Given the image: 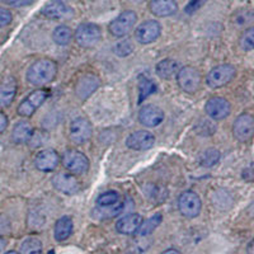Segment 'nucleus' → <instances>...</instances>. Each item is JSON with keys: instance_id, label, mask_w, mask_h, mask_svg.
<instances>
[{"instance_id": "nucleus-40", "label": "nucleus", "mask_w": 254, "mask_h": 254, "mask_svg": "<svg viewBox=\"0 0 254 254\" xmlns=\"http://www.w3.org/2000/svg\"><path fill=\"white\" fill-rule=\"evenodd\" d=\"M248 254H254V240L248 246V251H247Z\"/></svg>"}, {"instance_id": "nucleus-21", "label": "nucleus", "mask_w": 254, "mask_h": 254, "mask_svg": "<svg viewBox=\"0 0 254 254\" xmlns=\"http://www.w3.org/2000/svg\"><path fill=\"white\" fill-rule=\"evenodd\" d=\"M150 10L156 17H169L178 10L176 0H151Z\"/></svg>"}, {"instance_id": "nucleus-43", "label": "nucleus", "mask_w": 254, "mask_h": 254, "mask_svg": "<svg viewBox=\"0 0 254 254\" xmlns=\"http://www.w3.org/2000/svg\"><path fill=\"white\" fill-rule=\"evenodd\" d=\"M5 254H19V253H17V252H14V251H10V252H6Z\"/></svg>"}, {"instance_id": "nucleus-39", "label": "nucleus", "mask_w": 254, "mask_h": 254, "mask_svg": "<svg viewBox=\"0 0 254 254\" xmlns=\"http://www.w3.org/2000/svg\"><path fill=\"white\" fill-rule=\"evenodd\" d=\"M162 254H181V252L177 251V249H168V251L163 252Z\"/></svg>"}, {"instance_id": "nucleus-19", "label": "nucleus", "mask_w": 254, "mask_h": 254, "mask_svg": "<svg viewBox=\"0 0 254 254\" xmlns=\"http://www.w3.org/2000/svg\"><path fill=\"white\" fill-rule=\"evenodd\" d=\"M163 120H164V112L153 104L145 106L139 112V121L146 127L158 126L162 124Z\"/></svg>"}, {"instance_id": "nucleus-42", "label": "nucleus", "mask_w": 254, "mask_h": 254, "mask_svg": "<svg viewBox=\"0 0 254 254\" xmlns=\"http://www.w3.org/2000/svg\"><path fill=\"white\" fill-rule=\"evenodd\" d=\"M131 1H133V3H142L145 0H131Z\"/></svg>"}, {"instance_id": "nucleus-30", "label": "nucleus", "mask_w": 254, "mask_h": 254, "mask_svg": "<svg viewBox=\"0 0 254 254\" xmlns=\"http://www.w3.org/2000/svg\"><path fill=\"white\" fill-rule=\"evenodd\" d=\"M120 194L115 190H107L102 193L101 196L97 199V203H98L99 207H107V206H113L117 202H120Z\"/></svg>"}, {"instance_id": "nucleus-8", "label": "nucleus", "mask_w": 254, "mask_h": 254, "mask_svg": "<svg viewBox=\"0 0 254 254\" xmlns=\"http://www.w3.org/2000/svg\"><path fill=\"white\" fill-rule=\"evenodd\" d=\"M233 133L238 141H249L254 136V116L249 113L240 115L233 125Z\"/></svg>"}, {"instance_id": "nucleus-15", "label": "nucleus", "mask_w": 254, "mask_h": 254, "mask_svg": "<svg viewBox=\"0 0 254 254\" xmlns=\"http://www.w3.org/2000/svg\"><path fill=\"white\" fill-rule=\"evenodd\" d=\"M17 94V80L14 76H5L0 80V108L9 107Z\"/></svg>"}, {"instance_id": "nucleus-7", "label": "nucleus", "mask_w": 254, "mask_h": 254, "mask_svg": "<svg viewBox=\"0 0 254 254\" xmlns=\"http://www.w3.org/2000/svg\"><path fill=\"white\" fill-rule=\"evenodd\" d=\"M102 32L97 24L84 23L76 28L75 40L81 47H93L101 41Z\"/></svg>"}, {"instance_id": "nucleus-32", "label": "nucleus", "mask_w": 254, "mask_h": 254, "mask_svg": "<svg viewBox=\"0 0 254 254\" xmlns=\"http://www.w3.org/2000/svg\"><path fill=\"white\" fill-rule=\"evenodd\" d=\"M133 51V45L130 40H122L113 46V52L120 58H126Z\"/></svg>"}, {"instance_id": "nucleus-10", "label": "nucleus", "mask_w": 254, "mask_h": 254, "mask_svg": "<svg viewBox=\"0 0 254 254\" xmlns=\"http://www.w3.org/2000/svg\"><path fill=\"white\" fill-rule=\"evenodd\" d=\"M160 33H162V27L159 22L154 19L145 20L136 28L135 38L139 44L147 45L158 40Z\"/></svg>"}, {"instance_id": "nucleus-9", "label": "nucleus", "mask_w": 254, "mask_h": 254, "mask_svg": "<svg viewBox=\"0 0 254 254\" xmlns=\"http://www.w3.org/2000/svg\"><path fill=\"white\" fill-rule=\"evenodd\" d=\"M49 97V92L45 89H38L32 92L18 107V115L22 117H31L38 108L44 104Z\"/></svg>"}, {"instance_id": "nucleus-27", "label": "nucleus", "mask_w": 254, "mask_h": 254, "mask_svg": "<svg viewBox=\"0 0 254 254\" xmlns=\"http://www.w3.org/2000/svg\"><path fill=\"white\" fill-rule=\"evenodd\" d=\"M19 254H42V243L37 238H27L20 244Z\"/></svg>"}, {"instance_id": "nucleus-6", "label": "nucleus", "mask_w": 254, "mask_h": 254, "mask_svg": "<svg viewBox=\"0 0 254 254\" xmlns=\"http://www.w3.org/2000/svg\"><path fill=\"white\" fill-rule=\"evenodd\" d=\"M201 74L193 66H185L179 69L177 74V81L179 88L186 93H194L201 85Z\"/></svg>"}, {"instance_id": "nucleus-41", "label": "nucleus", "mask_w": 254, "mask_h": 254, "mask_svg": "<svg viewBox=\"0 0 254 254\" xmlns=\"http://www.w3.org/2000/svg\"><path fill=\"white\" fill-rule=\"evenodd\" d=\"M4 248H5V240H4L3 238L0 237V252L3 251Z\"/></svg>"}, {"instance_id": "nucleus-35", "label": "nucleus", "mask_w": 254, "mask_h": 254, "mask_svg": "<svg viewBox=\"0 0 254 254\" xmlns=\"http://www.w3.org/2000/svg\"><path fill=\"white\" fill-rule=\"evenodd\" d=\"M206 1H207V0H190V3L187 4V6L185 8V12L187 13V14H193V13H196L201 6H203V4H205Z\"/></svg>"}, {"instance_id": "nucleus-33", "label": "nucleus", "mask_w": 254, "mask_h": 254, "mask_svg": "<svg viewBox=\"0 0 254 254\" xmlns=\"http://www.w3.org/2000/svg\"><path fill=\"white\" fill-rule=\"evenodd\" d=\"M254 20V12L251 9H242L235 13L234 23L237 26H247Z\"/></svg>"}, {"instance_id": "nucleus-25", "label": "nucleus", "mask_w": 254, "mask_h": 254, "mask_svg": "<svg viewBox=\"0 0 254 254\" xmlns=\"http://www.w3.org/2000/svg\"><path fill=\"white\" fill-rule=\"evenodd\" d=\"M162 220H163L162 214H156L154 215V216L149 217L147 220L142 221L141 226H140L136 234L140 235V237H147V235H150L151 233H153V231L155 230L160 224H162Z\"/></svg>"}, {"instance_id": "nucleus-12", "label": "nucleus", "mask_w": 254, "mask_h": 254, "mask_svg": "<svg viewBox=\"0 0 254 254\" xmlns=\"http://www.w3.org/2000/svg\"><path fill=\"white\" fill-rule=\"evenodd\" d=\"M93 133L92 124L85 117H78L70 125V137L75 144H84Z\"/></svg>"}, {"instance_id": "nucleus-38", "label": "nucleus", "mask_w": 254, "mask_h": 254, "mask_svg": "<svg viewBox=\"0 0 254 254\" xmlns=\"http://www.w3.org/2000/svg\"><path fill=\"white\" fill-rule=\"evenodd\" d=\"M8 127V119L3 112H0V133H3Z\"/></svg>"}, {"instance_id": "nucleus-11", "label": "nucleus", "mask_w": 254, "mask_h": 254, "mask_svg": "<svg viewBox=\"0 0 254 254\" xmlns=\"http://www.w3.org/2000/svg\"><path fill=\"white\" fill-rule=\"evenodd\" d=\"M52 185L59 192L65 194H76L80 190L81 186L80 182L75 178V174L72 173H58L54 179H52Z\"/></svg>"}, {"instance_id": "nucleus-18", "label": "nucleus", "mask_w": 254, "mask_h": 254, "mask_svg": "<svg viewBox=\"0 0 254 254\" xmlns=\"http://www.w3.org/2000/svg\"><path fill=\"white\" fill-rule=\"evenodd\" d=\"M59 162H60V156L55 150H51V149L41 150L35 158L36 168L41 172H52L58 167Z\"/></svg>"}, {"instance_id": "nucleus-24", "label": "nucleus", "mask_w": 254, "mask_h": 254, "mask_svg": "<svg viewBox=\"0 0 254 254\" xmlns=\"http://www.w3.org/2000/svg\"><path fill=\"white\" fill-rule=\"evenodd\" d=\"M178 70V63L172 59H165L156 65V74L163 79H171L177 74Z\"/></svg>"}, {"instance_id": "nucleus-14", "label": "nucleus", "mask_w": 254, "mask_h": 254, "mask_svg": "<svg viewBox=\"0 0 254 254\" xmlns=\"http://www.w3.org/2000/svg\"><path fill=\"white\" fill-rule=\"evenodd\" d=\"M155 144V136L149 131H136L131 133L126 140L127 147L132 150H147Z\"/></svg>"}, {"instance_id": "nucleus-23", "label": "nucleus", "mask_w": 254, "mask_h": 254, "mask_svg": "<svg viewBox=\"0 0 254 254\" xmlns=\"http://www.w3.org/2000/svg\"><path fill=\"white\" fill-rule=\"evenodd\" d=\"M72 228H74V224H72V219L70 216H63L56 221L55 229H54V235H55V239L58 242H64L66 240L67 238L71 235Z\"/></svg>"}, {"instance_id": "nucleus-36", "label": "nucleus", "mask_w": 254, "mask_h": 254, "mask_svg": "<svg viewBox=\"0 0 254 254\" xmlns=\"http://www.w3.org/2000/svg\"><path fill=\"white\" fill-rule=\"evenodd\" d=\"M13 19L12 13L9 12L8 9L0 8V28H3V27L8 26Z\"/></svg>"}, {"instance_id": "nucleus-2", "label": "nucleus", "mask_w": 254, "mask_h": 254, "mask_svg": "<svg viewBox=\"0 0 254 254\" xmlns=\"http://www.w3.org/2000/svg\"><path fill=\"white\" fill-rule=\"evenodd\" d=\"M61 160H63V165L65 167V169H67V172L75 174V176L85 174L89 169V160L87 156L74 149L65 151Z\"/></svg>"}, {"instance_id": "nucleus-37", "label": "nucleus", "mask_w": 254, "mask_h": 254, "mask_svg": "<svg viewBox=\"0 0 254 254\" xmlns=\"http://www.w3.org/2000/svg\"><path fill=\"white\" fill-rule=\"evenodd\" d=\"M3 3H5L6 5L15 6V8H20V6H27L31 5L35 0H1Z\"/></svg>"}, {"instance_id": "nucleus-4", "label": "nucleus", "mask_w": 254, "mask_h": 254, "mask_svg": "<svg viewBox=\"0 0 254 254\" xmlns=\"http://www.w3.org/2000/svg\"><path fill=\"white\" fill-rule=\"evenodd\" d=\"M201 198L193 190H186L178 198V208L181 214L187 219L197 217L201 212Z\"/></svg>"}, {"instance_id": "nucleus-22", "label": "nucleus", "mask_w": 254, "mask_h": 254, "mask_svg": "<svg viewBox=\"0 0 254 254\" xmlns=\"http://www.w3.org/2000/svg\"><path fill=\"white\" fill-rule=\"evenodd\" d=\"M33 136V127L28 121H19L12 131V139L15 144H26Z\"/></svg>"}, {"instance_id": "nucleus-45", "label": "nucleus", "mask_w": 254, "mask_h": 254, "mask_svg": "<svg viewBox=\"0 0 254 254\" xmlns=\"http://www.w3.org/2000/svg\"><path fill=\"white\" fill-rule=\"evenodd\" d=\"M56 1H63V3H65V1H67V0H56Z\"/></svg>"}, {"instance_id": "nucleus-13", "label": "nucleus", "mask_w": 254, "mask_h": 254, "mask_svg": "<svg viewBox=\"0 0 254 254\" xmlns=\"http://www.w3.org/2000/svg\"><path fill=\"white\" fill-rule=\"evenodd\" d=\"M206 113L214 120L226 119L231 112V106L228 99L221 97H214L207 101L205 106Z\"/></svg>"}, {"instance_id": "nucleus-3", "label": "nucleus", "mask_w": 254, "mask_h": 254, "mask_svg": "<svg viewBox=\"0 0 254 254\" xmlns=\"http://www.w3.org/2000/svg\"><path fill=\"white\" fill-rule=\"evenodd\" d=\"M235 75H237L235 67L229 64H224V65H219L211 70L206 80H207L208 87L212 89H217V88H221L230 83L235 78Z\"/></svg>"}, {"instance_id": "nucleus-34", "label": "nucleus", "mask_w": 254, "mask_h": 254, "mask_svg": "<svg viewBox=\"0 0 254 254\" xmlns=\"http://www.w3.org/2000/svg\"><path fill=\"white\" fill-rule=\"evenodd\" d=\"M240 47L244 51H252L254 50V27H249L244 31L240 37Z\"/></svg>"}, {"instance_id": "nucleus-31", "label": "nucleus", "mask_w": 254, "mask_h": 254, "mask_svg": "<svg viewBox=\"0 0 254 254\" xmlns=\"http://www.w3.org/2000/svg\"><path fill=\"white\" fill-rule=\"evenodd\" d=\"M99 207V206H98ZM124 210V203L120 201L113 206H107V207H99V219H108V217H115L121 214Z\"/></svg>"}, {"instance_id": "nucleus-29", "label": "nucleus", "mask_w": 254, "mask_h": 254, "mask_svg": "<svg viewBox=\"0 0 254 254\" xmlns=\"http://www.w3.org/2000/svg\"><path fill=\"white\" fill-rule=\"evenodd\" d=\"M220 160V153L219 150L211 147V149H207L202 153L201 158H199V163L203 167H214L215 164H217V162Z\"/></svg>"}, {"instance_id": "nucleus-26", "label": "nucleus", "mask_w": 254, "mask_h": 254, "mask_svg": "<svg viewBox=\"0 0 254 254\" xmlns=\"http://www.w3.org/2000/svg\"><path fill=\"white\" fill-rule=\"evenodd\" d=\"M72 37V31L71 28H69L67 26H59L56 27L54 33H52V40L55 41L56 44L60 45V46H66L71 42Z\"/></svg>"}, {"instance_id": "nucleus-16", "label": "nucleus", "mask_w": 254, "mask_h": 254, "mask_svg": "<svg viewBox=\"0 0 254 254\" xmlns=\"http://www.w3.org/2000/svg\"><path fill=\"white\" fill-rule=\"evenodd\" d=\"M45 17L50 19H70L74 17V9L63 1H52L42 9Z\"/></svg>"}, {"instance_id": "nucleus-20", "label": "nucleus", "mask_w": 254, "mask_h": 254, "mask_svg": "<svg viewBox=\"0 0 254 254\" xmlns=\"http://www.w3.org/2000/svg\"><path fill=\"white\" fill-rule=\"evenodd\" d=\"M142 216L139 214H128L126 216L121 217L116 224V230L119 231L120 234L131 235L136 234L139 228L142 224Z\"/></svg>"}, {"instance_id": "nucleus-1", "label": "nucleus", "mask_w": 254, "mask_h": 254, "mask_svg": "<svg viewBox=\"0 0 254 254\" xmlns=\"http://www.w3.org/2000/svg\"><path fill=\"white\" fill-rule=\"evenodd\" d=\"M58 74V64L50 59L35 61L27 70V80L32 85H45L51 83Z\"/></svg>"}, {"instance_id": "nucleus-28", "label": "nucleus", "mask_w": 254, "mask_h": 254, "mask_svg": "<svg viewBox=\"0 0 254 254\" xmlns=\"http://www.w3.org/2000/svg\"><path fill=\"white\" fill-rule=\"evenodd\" d=\"M155 90H156L155 84H154L150 79L145 78V76H140V79H139V92H140L139 102L144 101L146 97H149L150 94H153Z\"/></svg>"}, {"instance_id": "nucleus-44", "label": "nucleus", "mask_w": 254, "mask_h": 254, "mask_svg": "<svg viewBox=\"0 0 254 254\" xmlns=\"http://www.w3.org/2000/svg\"><path fill=\"white\" fill-rule=\"evenodd\" d=\"M47 254H55V252H54V251H50Z\"/></svg>"}, {"instance_id": "nucleus-17", "label": "nucleus", "mask_w": 254, "mask_h": 254, "mask_svg": "<svg viewBox=\"0 0 254 254\" xmlns=\"http://www.w3.org/2000/svg\"><path fill=\"white\" fill-rule=\"evenodd\" d=\"M99 85H101V81H99L97 76L92 75V74H87V75L81 76L78 80L75 87V93L78 95V98H80L81 101H85L87 98H89L95 90L98 89Z\"/></svg>"}, {"instance_id": "nucleus-5", "label": "nucleus", "mask_w": 254, "mask_h": 254, "mask_svg": "<svg viewBox=\"0 0 254 254\" xmlns=\"http://www.w3.org/2000/svg\"><path fill=\"white\" fill-rule=\"evenodd\" d=\"M137 15L133 10H125L110 24V32L115 37H125L133 29Z\"/></svg>"}]
</instances>
